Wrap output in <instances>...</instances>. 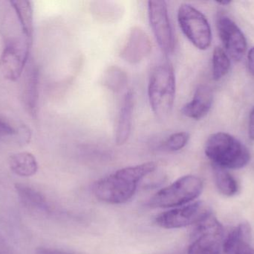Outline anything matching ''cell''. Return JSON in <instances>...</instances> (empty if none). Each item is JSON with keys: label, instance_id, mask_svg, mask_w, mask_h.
Masks as SVG:
<instances>
[{"label": "cell", "instance_id": "cell-3", "mask_svg": "<svg viewBox=\"0 0 254 254\" xmlns=\"http://www.w3.org/2000/svg\"><path fill=\"white\" fill-rule=\"evenodd\" d=\"M176 76L168 61L160 63L151 72L148 97L154 114L164 119L171 113L176 98Z\"/></svg>", "mask_w": 254, "mask_h": 254}, {"label": "cell", "instance_id": "cell-26", "mask_svg": "<svg viewBox=\"0 0 254 254\" xmlns=\"http://www.w3.org/2000/svg\"><path fill=\"white\" fill-rule=\"evenodd\" d=\"M248 64L249 70L254 75V47L252 48L248 54Z\"/></svg>", "mask_w": 254, "mask_h": 254}, {"label": "cell", "instance_id": "cell-14", "mask_svg": "<svg viewBox=\"0 0 254 254\" xmlns=\"http://www.w3.org/2000/svg\"><path fill=\"white\" fill-rule=\"evenodd\" d=\"M134 97L131 91L125 93L119 112L117 130H116V143L119 146L125 144L131 134L132 124Z\"/></svg>", "mask_w": 254, "mask_h": 254}, {"label": "cell", "instance_id": "cell-27", "mask_svg": "<svg viewBox=\"0 0 254 254\" xmlns=\"http://www.w3.org/2000/svg\"><path fill=\"white\" fill-rule=\"evenodd\" d=\"M10 251L8 246L6 244L4 240L0 237V254H10Z\"/></svg>", "mask_w": 254, "mask_h": 254}, {"label": "cell", "instance_id": "cell-19", "mask_svg": "<svg viewBox=\"0 0 254 254\" xmlns=\"http://www.w3.org/2000/svg\"><path fill=\"white\" fill-rule=\"evenodd\" d=\"M213 167L215 183L221 193L226 196H233L238 192V185L234 177L224 169Z\"/></svg>", "mask_w": 254, "mask_h": 254}, {"label": "cell", "instance_id": "cell-10", "mask_svg": "<svg viewBox=\"0 0 254 254\" xmlns=\"http://www.w3.org/2000/svg\"><path fill=\"white\" fill-rule=\"evenodd\" d=\"M29 45H22L19 41H11L4 47L1 55V70L4 76L15 81L22 74L28 60Z\"/></svg>", "mask_w": 254, "mask_h": 254}, {"label": "cell", "instance_id": "cell-5", "mask_svg": "<svg viewBox=\"0 0 254 254\" xmlns=\"http://www.w3.org/2000/svg\"><path fill=\"white\" fill-rule=\"evenodd\" d=\"M179 26L187 38L200 50H206L212 42L211 28L206 16L189 4H182L178 10Z\"/></svg>", "mask_w": 254, "mask_h": 254}, {"label": "cell", "instance_id": "cell-12", "mask_svg": "<svg viewBox=\"0 0 254 254\" xmlns=\"http://www.w3.org/2000/svg\"><path fill=\"white\" fill-rule=\"evenodd\" d=\"M251 240L250 226L248 224H240L225 234L222 254H254Z\"/></svg>", "mask_w": 254, "mask_h": 254}, {"label": "cell", "instance_id": "cell-8", "mask_svg": "<svg viewBox=\"0 0 254 254\" xmlns=\"http://www.w3.org/2000/svg\"><path fill=\"white\" fill-rule=\"evenodd\" d=\"M149 23L160 48L169 55L174 50L175 40L169 17L167 2L163 0L148 1Z\"/></svg>", "mask_w": 254, "mask_h": 254}, {"label": "cell", "instance_id": "cell-28", "mask_svg": "<svg viewBox=\"0 0 254 254\" xmlns=\"http://www.w3.org/2000/svg\"><path fill=\"white\" fill-rule=\"evenodd\" d=\"M230 3H231V1H218V4H223V5H228Z\"/></svg>", "mask_w": 254, "mask_h": 254}, {"label": "cell", "instance_id": "cell-13", "mask_svg": "<svg viewBox=\"0 0 254 254\" xmlns=\"http://www.w3.org/2000/svg\"><path fill=\"white\" fill-rule=\"evenodd\" d=\"M213 101L211 88L207 85H200L195 90L192 99L182 107V114L190 119L199 120L209 113Z\"/></svg>", "mask_w": 254, "mask_h": 254}, {"label": "cell", "instance_id": "cell-25", "mask_svg": "<svg viewBox=\"0 0 254 254\" xmlns=\"http://www.w3.org/2000/svg\"><path fill=\"white\" fill-rule=\"evenodd\" d=\"M249 137L252 141H254V107L249 116Z\"/></svg>", "mask_w": 254, "mask_h": 254}, {"label": "cell", "instance_id": "cell-9", "mask_svg": "<svg viewBox=\"0 0 254 254\" xmlns=\"http://www.w3.org/2000/svg\"><path fill=\"white\" fill-rule=\"evenodd\" d=\"M216 25L226 52L236 61H240L247 50V40L242 30L231 18L222 15L218 18Z\"/></svg>", "mask_w": 254, "mask_h": 254}, {"label": "cell", "instance_id": "cell-17", "mask_svg": "<svg viewBox=\"0 0 254 254\" xmlns=\"http://www.w3.org/2000/svg\"><path fill=\"white\" fill-rule=\"evenodd\" d=\"M9 167L14 174L21 177H31L38 170L37 160L29 152H19L10 156Z\"/></svg>", "mask_w": 254, "mask_h": 254}, {"label": "cell", "instance_id": "cell-22", "mask_svg": "<svg viewBox=\"0 0 254 254\" xmlns=\"http://www.w3.org/2000/svg\"><path fill=\"white\" fill-rule=\"evenodd\" d=\"M189 140L190 134L188 132L175 133L161 143V149L165 152H178L187 146Z\"/></svg>", "mask_w": 254, "mask_h": 254}, {"label": "cell", "instance_id": "cell-20", "mask_svg": "<svg viewBox=\"0 0 254 254\" xmlns=\"http://www.w3.org/2000/svg\"><path fill=\"white\" fill-rule=\"evenodd\" d=\"M231 69V61L222 48L216 46L212 57V76L213 80L219 81L225 77Z\"/></svg>", "mask_w": 254, "mask_h": 254}, {"label": "cell", "instance_id": "cell-24", "mask_svg": "<svg viewBox=\"0 0 254 254\" xmlns=\"http://www.w3.org/2000/svg\"><path fill=\"white\" fill-rule=\"evenodd\" d=\"M35 254H74L63 252L58 249H46V248H40L36 250Z\"/></svg>", "mask_w": 254, "mask_h": 254}, {"label": "cell", "instance_id": "cell-18", "mask_svg": "<svg viewBox=\"0 0 254 254\" xmlns=\"http://www.w3.org/2000/svg\"><path fill=\"white\" fill-rule=\"evenodd\" d=\"M10 3L17 15L21 29L26 37V41L31 45L34 25H33V7L31 1L17 0V1H10Z\"/></svg>", "mask_w": 254, "mask_h": 254}, {"label": "cell", "instance_id": "cell-23", "mask_svg": "<svg viewBox=\"0 0 254 254\" xmlns=\"http://www.w3.org/2000/svg\"><path fill=\"white\" fill-rule=\"evenodd\" d=\"M16 133L11 126L0 119V136L13 135Z\"/></svg>", "mask_w": 254, "mask_h": 254}, {"label": "cell", "instance_id": "cell-6", "mask_svg": "<svg viewBox=\"0 0 254 254\" xmlns=\"http://www.w3.org/2000/svg\"><path fill=\"white\" fill-rule=\"evenodd\" d=\"M212 216L210 207L202 201H195L164 212L155 218V224L164 229H179L198 225Z\"/></svg>", "mask_w": 254, "mask_h": 254}, {"label": "cell", "instance_id": "cell-11", "mask_svg": "<svg viewBox=\"0 0 254 254\" xmlns=\"http://www.w3.org/2000/svg\"><path fill=\"white\" fill-rule=\"evenodd\" d=\"M152 43L149 36L140 27L130 30L126 43L121 51V58L131 64L143 61L150 54Z\"/></svg>", "mask_w": 254, "mask_h": 254}, {"label": "cell", "instance_id": "cell-2", "mask_svg": "<svg viewBox=\"0 0 254 254\" xmlns=\"http://www.w3.org/2000/svg\"><path fill=\"white\" fill-rule=\"evenodd\" d=\"M204 152L213 166L224 169L243 168L251 159L247 147L231 134L224 132L210 136L206 142Z\"/></svg>", "mask_w": 254, "mask_h": 254}, {"label": "cell", "instance_id": "cell-15", "mask_svg": "<svg viewBox=\"0 0 254 254\" xmlns=\"http://www.w3.org/2000/svg\"><path fill=\"white\" fill-rule=\"evenodd\" d=\"M39 73L37 67H32L27 73L22 92V101L25 110L31 116L37 113L38 102Z\"/></svg>", "mask_w": 254, "mask_h": 254}, {"label": "cell", "instance_id": "cell-16", "mask_svg": "<svg viewBox=\"0 0 254 254\" xmlns=\"http://www.w3.org/2000/svg\"><path fill=\"white\" fill-rule=\"evenodd\" d=\"M15 189L22 205L31 212L46 211V198L40 192L22 183L15 184Z\"/></svg>", "mask_w": 254, "mask_h": 254}, {"label": "cell", "instance_id": "cell-21", "mask_svg": "<svg viewBox=\"0 0 254 254\" xmlns=\"http://www.w3.org/2000/svg\"><path fill=\"white\" fill-rule=\"evenodd\" d=\"M103 83L110 90L121 92L127 85V73L119 67L115 66L109 67L104 73Z\"/></svg>", "mask_w": 254, "mask_h": 254}, {"label": "cell", "instance_id": "cell-1", "mask_svg": "<svg viewBox=\"0 0 254 254\" xmlns=\"http://www.w3.org/2000/svg\"><path fill=\"white\" fill-rule=\"evenodd\" d=\"M156 168L155 163L147 162L118 170L95 183L94 195L107 204H125L132 198L139 183Z\"/></svg>", "mask_w": 254, "mask_h": 254}, {"label": "cell", "instance_id": "cell-7", "mask_svg": "<svg viewBox=\"0 0 254 254\" xmlns=\"http://www.w3.org/2000/svg\"><path fill=\"white\" fill-rule=\"evenodd\" d=\"M224 237L222 225L210 216L197 225L188 254H222Z\"/></svg>", "mask_w": 254, "mask_h": 254}, {"label": "cell", "instance_id": "cell-4", "mask_svg": "<svg viewBox=\"0 0 254 254\" xmlns=\"http://www.w3.org/2000/svg\"><path fill=\"white\" fill-rule=\"evenodd\" d=\"M203 181L195 175H185L163 188L149 200L152 208H176L190 204L199 197Z\"/></svg>", "mask_w": 254, "mask_h": 254}]
</instances>
